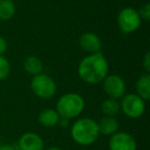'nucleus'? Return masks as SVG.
<instances>
[{"mask_svg":"<svg viewBox=\"0 0 150 150\" xmlns=\"http://www.w3.org/2000/svg\"><path fill=\"white\" fill-rule=\"evenodd\" d=\"M79 77L88 84H98L108 75L109 64L101 52L84 57L77 68Z\"/></svg>","mask_w":150,"mask_h":150,"instance_id":"1","label":"nucleus"},{"mask_svg":"<svg viewBox=\"0 0 150 150\" xmlns=\"http://www.w3.org/2000/svg\"><path fill=\"white\" fill-rule=\"evenodd\" d=\"M72 140L79 146H91L98 140L99 133L98 123L90 117L78 118L72 125L70 129Z\"/></svg>","mask_w":150,"mask_h":150,"instance_id":"2","label":"nucleus"},{"mask_svg":"<svg viewBox=\"0 0 150 150\" xmlns=\"http://www.w3.org/2000/svg\"><path fill=\"white\" fill-rule=\"evenodd\" d=\"M84 99L76 93H68L61 97L56 105V111L61 118L73 119L78 117L84 110Z\"/></svg>","mask_w":150,"mask_h":150,"instance_id":"3","label":"nucleus"},{"mask_svg":"<svg viewBox=\"0 0 150 150\" xmlns=\"http://www.w3.org/2000/svg\"><path fill=\"white\" fill-rule=\"evenodd\" d=\"M31 90L35 96L47 100L56 95L57 83L50 75L40 73L33 76L31 80Z\"/></svg>","mask_w":150,"mask_h":150,"instance_id":"4","label":"nucleus"},{"mask_svg":"<svg viewBox=\"0 0 150 150\" xmlns=\"http://www.w3.org/2000/svg\"><path fill=\"white\" fill-rule=\"evenodd\" d=\"M141 20L137 9L123 7L117 15V25L123 34H132L139 29Z\"/></svg>","mask_w":150,"mask_h":150,"instance_id":"5","label":"nucleus"},{"mask_svg":"<svg viewBox=\"0 0 150 150\" xmlns=\"http://www.w3.org/2000/svg\"><path fill=\"white\" fill-rule=\"evenodd\" d=\"M120 110L125 116L129 118H139L145 113V101L141 99L137 94H127L121 98L119 103Z\"/></svg>","mask_w":150,"mask_h":150,"instance_id":"6","label":"nucleus"},{"mask_svg":"<svg viewBox=\"0 0 150 150\" xmlns=\"http://www.w3.org/2000/svg\"><path fill=\"white\" fill-rule=\"evenodd\" d=\"M103 90L108 98L118 100L125 95V82L116 74H108L103 80Z\"/></svg>","mask_w":150,"mask_h":150,"instance_id":"7","label":"nucleus"},{"mask_svg":"<svg viewBox=\"0 0 150 150\" xmlns=\"http://www.w3.org/2000/svg\"><path fill=\"white\" fill-rule=\"evenodd\" d=\"M137 141L127 132H116L109 139V150H137Z\"/></svg>","mask_w":150,"mask_h":150,"instance_id":"8","label":"nucleus"},{"mask_svg":"<svg viewBox=\"0 0 150 150\" xmlns=\"http://www.w3.org/2000/svg\"><path fill=\"white\" fill-rule=\"evenodd\" d=\"M17 145L21 150H44V141L37 133L27 132L20 137Z\"/></svg>","mask_w":150,"mask_h":150,"instance_id":"9","label":"nucleus"},{"mask_svg":"<svg viewBox=\"0 0 150 150\" xmlns=\"http://www.w3.org/2000/svg\"><path fill=\"white\" fill-rule=\"evenodd\" d=\"M79 45L84 52L90 54H97L100 52L102 47V41L100 37L94 32H86L79 38Z\"/></svg>","mask_w":150,"mask_h":150,"instance_id":"10","label":"nucleus"},{"mask_svg":"<svg viewBox=\"0 0 150 150\" xmlns=\"http://www.w3.org/2000/svg\"><path fill=\"white\" fill-rule=\"evenodd\" d=\"M97 123L100 135L106 137H111L119 129V122L115 117L103 116L100 120L97 121Z\"/></svg>","mask_w":150,"mask_h":150,"instance_id":"11","label":"nucleus"},{"mask_svg":"<svg viewBox=\"0 0 150 150\" xmlns=\"http://www.w3.org/2000/svg\"><path fill=\"white\" fill-rule=\"evenodd\" d=\"M60 115L58 114V112L56 111V109H43L42 111H40L38 114V122L44 127H54L56 125H58L59 120H60Z\"/></svg>","mask_w":150,"mask_h":150,"instance_id":"12","label":"nucleus"},{"mask_svg":"<svg viewBox=\"0 0 150 150\" xmlns=\"http://www.w3.org/2000/svg\"><path fill=\"white\" fill-rule=\"evenodd\" d=\"M137 95L144 101L150 99V75L149 73H143L140 75L136 82Z\"/></svg>","mask_w":150,"mask_h":150,"instance_id":"13","label":"nucleus"},{"mask_svg":"<svg viewBox=\"0 0 150 150\" xmlns=\"http://www.w3.org/2000/svg\"><path fill=\"white\" fill-rule=\"evenodd\" d=\"M23 67L26 72L33 76L42 73V70H43V64H42L41 60L36 56L27 57L24 60Z\"/></svg>","mask_w":150,"mask_h":150,"instance_id":"14","label":"nucleus"},{"mask_svg":"<svg viewBox=\"0 0 150 150\" xmlns=\"http://www.w3.org/2000/svg\"><path fill=\"white\" fill-rule=\"evenodd\" d=\"M101 111L104 114V116L115 117L120 111V105L118 100L115 99L107 98L101 104Z\"/></svg>","mask_w":150,"mask_h":150,"instance_id":"15","label":"nucleus"},{"mask_svg":"<svg viewBox=\"0 0 150 150\" xmlns=\"http://www.w3.org/2000/svg\"><path fill=\"white\" fill-rule=\"evenodd\" d=\"M16 13V5L13 0H0V20L8 21Z\"/></svg>","mask_w":150,"mask_h":150,"instance_id":"16","label":"nucleus"},{"mask_svg":"<svg viewBox=\"0 0 150 150\" xmlns=\"http://www.w3.org/2000/svg\"><path fill=\"white\" fill-rule=\"evenodd\" d=\"M11 73V64L5 57L0 56V80H3Z\"/></svg>","mask_w":150,"mask_h":150,"instance_id":"17","label":"nucleus"},{"mask_svg":"<svg viewBox=\"0 0 150 150\" xmlns=\"http://www.w3.org/2000/svg\"><path fill=\"white\" fill-rule=\"evenodd\" d=\"M139 16L141 19L145 20V21H149L150 20V3H146V4L142 5L141 8L138 11Z\"/></svg>","mask_w":150,"mask_h":150,"instance_id":"18","label":"nucleus"},{"mask_svg":"<svg viewBox=\"0 0 150 150\" xmlns=\"http://www.w3.org/2000/svg\"><path fill=\"white\" fill-rule=\"evenodd\" d=\"M142 64H143V67L145 69L146 73L150 72V52H147L144 56L143 60H142Z\"/></svg>","mask_w":150,"mask_h":150,"instance_id":"19","label":"nucleus"},{"mask_svg":"<svg viewBox=\"0 0 150 150\" xmlns=\"http://www.w3.org/2000/svg\"><path fill=\"white\" fill-rule=\"evenodd\" d=\"M7 50V42L4 37L0 36V56H3Z\"/></svg>","mask_w":150,"mask_h":150,"instance_id":"20","label":"nucleus"},{"mask_svg":"<svg viewBox=\"0 0 150 150\" xmlns=\"http://www.w3.org/2000/svg\"><path fill=\"white\" fill-rule=\"evenodd\" d=\"M0 150H17V145H11V144H1Z\"/></svg>","mask_w":150,"mask_h":150,"instance_id":"21","label":"nucleus"},{"mask_svg":"<svg viewBox=\"0 0 150 150\" xmlns=\"http://www.w3.org/2000/svg\"><path fill=\"white\" fill-rule=\"evenodd\" d=\"M58 125H60L61 127L65 129V127H67L69 125V120H68V119H65V118H60Z\"/></svg>","mask_w":150,"mask_h":150,"instance_id":"22","label":"nucleus"},{"mask_svg":"<svg viewBox=\"0 0 150 150\" xmlns=\"http://www.w3.org/2000/svg\"><path fill=\"white\" fill-rule=\"evenodd\" d=\"M44 150H63V149L60 147H58V146H52V147L44 148Z\"/></svg>","mask_w":150,"mask_h":150,"instance_id":"23","label":"nucleus"},{"mask_svg":"<svg viewBox=\"0 0 150 150\" xmlns=\"http://www.w3.org/2000/svg\"><path fill=\"white\" fill-rule=\"evenodd\" d=\"M0 145H1V143H0Z\"/></svg>","mask_w":150,"mask_h":150,"instance_id":"24","label":"nucleus"}]
</instances>
